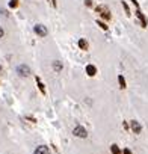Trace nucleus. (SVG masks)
Instances as JSON below:
<instances>
[{
  "mask_svg": "<svg viewBox=\"0 0 148 154\" xmlns=\"http://www.w3.org/2000/svg\"><path fill=\"white\" fill-rule=\"evenodd\" d=\"M30 67H27L26 64H21V65H18L17 67V74L20 77H27V76H30Z\"/></svg>",
  "mask_w": 148,
  "mask_h": 154,
  "instance_id": "obj_1",
  "label": "nucleus"
},
{
  "mask_svg": "<svg viewBox=\"0 0 148 154\" xmlns=\"http://www.w3.org/2000/svg\"><path fill=\"white\" fill-rule=\"evenodd\" d=\"M73 135H74V136H77V137H80V139H85V137L88 136V131H86V128H85V127H82V125H76L74 130H73Z\"/></svg>",
  "mask_w": 148,
  "mask_h": 154,
  "instance_id": "obj_2",
  "label": "nucleus"
},
{
  "mask_svg": "<svg viewBox=\"0 0 148 154\" xmlns=\"http://www.w3.org/2000/svg\"><path fill=\"white\" fill-rule=\"evenodd\" d=\"M33 30H35V33L38 35V36H47V33H48L47 27L44 24H36L35 27H33Z\"/></svg>",
  "mask_w": 148,
  "mask_h": 154,
  "instance_id": "obj_3",
  "label": "nucleus"
},
{
  "mask_svg": "<svg viewBox=\"0 0 148 154\" xmlns=\"http://www.w3.org/2000/svg\"><path fill=\"white\" fill-rule=\"evenodd\" d=\"M97 12L104 18V20H110V12L106 6H97Z\"/></svg>",
  "mask_w": 148,
  "mask_h": 154,
  "instance_id": "obj_4",
  "label": "nucleus"
},
{
  "mask_svg": "<svg viewBox=\"0 0 148 154\" xmlns=\"http://www.w3.org/2000/svg\"><path fill=\"white\" fill-rule=\"evenodd\" d=\"M130 128H131V131H133L135 135H139L140 131H142V125H140L136 120L130 121Z\"/></svg>",
  "mask_w": 148,
  "mask_h": 154,
  "instance_id": "obj_5",
  "label": "nucleus"
},
{
  "mask_svg": "<svg viewBox=\"0 0 148 154\" xmlns=\"http://www.w3.org/2000/svg\"><path fill=\"white\" fill-rule=\"evenodd\" d=\"M33 154H50V150H48V146H45V145H39V146H36Z\"/></svg>",
  "mask_w": 148,
  "mask_h": 154,
  "instance_id": "obj_6",
  "label": "nucleus"
},
{
  "mask_svg": "<svg viewBox=\"0 0 148 154\" xmlns=\"http://www.w3.org/2000/svg\"><path fill=\"white\" fill-rule=\"evenodd\" d=\"M52 67H53V69H54L56 73H61L62 68H64V65H62L61 60H53V62H52Z\"/></svg>",
  "mask_w": 148,
  "mask_h": 154,
  "instance_id": "obj_7",
  "label": "nucleus"
},
{
  "mask_svg": "<svg viewBox=\"0 0 148 154\" xmlns=\"http://www.w3.org/2000/svg\"><path fill=\"white\" fill-rule=\"evenodd\" d=\"M86 74L89 77H94L97 74V68L94 65H86Z\"/></svg>",
  "mask_w": 148,
  "mask_h": 154,
  "instance_id": "obj_8",
  "label": "nucleus"
},
{
  "mask_svg": "<svg viewBox=\"0 0 148 154\" xmlns=\"http://www.w3.org/2000/svg\"><path fill=\"white\" fill-rule=\"evenodd\" d=\"M136 15H138V18L140 20V23H142V27H147V18L144 17V14L140 12V9H138V11H136Z\"/></svg>",
  "mask_w": 148,
  "mask_h": 154,
  "instance_id": "obj_9",
  "label": "nucleus"
},
{
  "mask_svg": "<svg viewBox=\"0 0 148 154\" xmlns=\"http://www.w3.org/2000/svg\"><path fill=\"white\" fill-rule=\"evenodd\" d=\"M110 151H112V154H122V151L119 150V146L116 145V144L110 145Z\"/></svg>",
  "mask_w": 148,
  "mask_h": 154,
  "instance_id": "obj_10",
  "label": "nucleus"
},
{
  "mask_svg": "<svg viewBox=\"0 0 148 154\" xmlns=\"http://www.w3.org/2000/svg\"><path fill=\"white\" fill-rule=\"evenodd\" d=\"M118 83H119V88H121V89H124V88L127 86V83H125V79H124L121 74L118 76Z\"/></svg>",
  "mask_w": 148,
  "mask_h": 154,
  "instance_id": "obj_11",
  "label": "nucleus"
},
{
  "mask_svg": "<svg viewBox=\"0 0 148 154\" xmlns=\"http://www.w3.org/2000/svg\"><path fill=\"white\" fill-rule=\"evenodd\" d=\"M79 47H80L82 50H86V48H88V43L83 39V38H82V39H79Z\"/></svg>",
  "mask_w": 148,
  "mask_h": 154,
  "instance_id": "obj_12",
  "label": "nucleus"
},
{
  "mask_svg": "<svg viewBox=\"0 0 148 154\" xmlns=\"http://www.w3.org/2000/svg\"><path fill=\"white\" fill-rule=\"evenodd\" d=\"M36 83H38V86H39V91H41L43 94H45V88H44V85L41 83V80H39L38 77H36Z\"/></svg>",
  "mask_w": 148,
  "mask_h": 154,
  "instance_id": "obj_13",
  "label": "nucleus"
},
{
  "mask_svg": "<svg viewBox=\"0 0 148 154\" xmlns=\"http://www.w3.org/2000/svg\"><path fill=\"white\" fill-rule=\"evenodd\" d=\"M9 6H11V8H17L18 6V0H9Z\"/></svg>",
  "mask_w": 148,
  "mask_h": 154,
  "instance_id": "obj_14",
  "label": "nucleus"
},
{
  "mask_svg": "<svg viewBox=\"0 0 148 154\" xmlns=\"http://www.w3.org/2000/svg\"><path fill=\"white\" fill-rule=\"evenodd\" d=\"M122 8H124V11H125V14H127V15H130V9H129V6H127V3H125V2H122Z\"/></svg>",
  "mask_w": 148,
  "mask_h": 154,
  "instance_id": "obj_15",
  "label": "nucleus"
},
{
  "mask_svg": "<svg viewBox=\"0 0 148 154\" xmlns=\"http://www.w3.org/2000/svg\"><path fill=\"white\" fill-rule=\"evenodd\" d=\"M97 24L100 26L103 30H107V26H106V23H103V21H97Z\"/></svg>",
  "mask_w": 148,
  "mask_h": 154,
  "instance_id": "obj_16",
  "label": "nucleus"
},
{
  "mask_svg": "<svg viewBox=\"0 0 148 154\" xmlns=\"http://www.w3.org/2000/svg\"><path fill=\"white\" fill-rule=\"evenodd\" d=\"M122 154H131V151L129 148H124V150H122Z\"/></svg>",
  "mask_w": 148,
  "mask_h": 154,
  "instance_id": "obj_17",
  "label": "nucleus"
},
{
  "mask_svg": "<svg viewBox=\"0 0 148 154\" xmlns=\"http://www.w3.org/2000/svg\"><path fill=\"white\" fill-rule=\"evenodd\" d=\"M85 5L86 6H92V0H85Z\"/></svg>",
  "mask_w": 148,
  "mask_h": 154,
  "instance_id": "obj_18",
  "label": "nucleus"
},
{
  "mask_svg": "<svg viewBox=\"0 0 148 154\" xmlns=\"http://www.w3.org/2000/svg\"><path fill=\"white\" fill-rule=\"evenodd\" d=\"M0 14H3L5 17H8V12H6V11H3V9H0Z\"/></svg>",
  "mask_w": 148,
  "mask_h": 154,
  "instance_id": "obj_19",
  "label": "nucleus"
},
{
  "mask_svg": "<svg viewBox=\"0 0 148 154\" xmlns=\"http://www.w3.org/2000/svg\"><path fill=\"white\" fill-rule=\"evenodd\" d=\"M3 35H5V32H3V29L0 27V38H3Z\"/></svg>",
  "mask_w": 148,
  "mask_h": 154,
  "instance_id": "obj_20",
  "label": "nucleus"
},
{
  "mask_svg": "<svg viewBox=\"0 0 148 154\" xmlns=\"http://www.w3.org/2000/svg\"><path fill=\"white\" fill-rule=\"evenodd\" d=\"M0 73H2V65H0Z\"/></svg>",
  "mask_w": 148,
  "mask_h": 154,
  "instance_id": "obj_21",
  "label": "nucleus"
}]
</instances>
